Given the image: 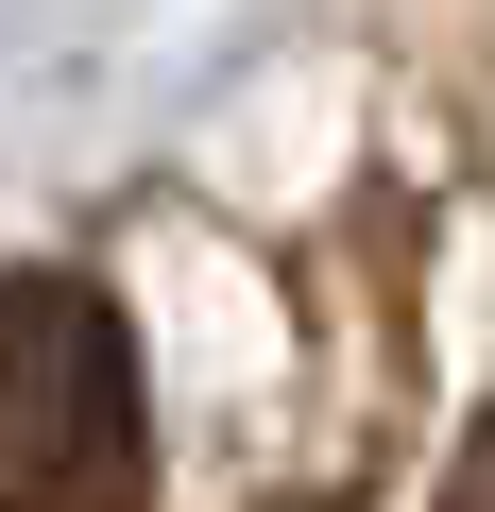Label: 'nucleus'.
Returning a JSON list of instances; mask_svg holds the SVG:
<instances>
[{
    "label": "nucleus",
    "instance_id": "2",
    "mask_svg": "<svg viewBox=\"0 0 495 512\" xmlns=\"http://www.w3.org/2000/svg\"><path fill=\"white\" fill-rule=\"evenodd\" d=\"M444 512H495V427L461 444V478H444Z\"/></svg>",
    "mask_w": 495,
    "mask_h": 512
},
{
    "label": "nucleus",
    "instance_id": "1",
    "mask_svg": "<svg viewBox=\"0 0 495 512\" xmlns=\"http://www.w3.org/2000/svg\"><path fill=\"white\" fill-rule=\"evenodd\" d=\"M137 342L69 274H0V512H137Z\"/></svg>",
    "mask_w": 495,
    "mask_h": 512
}]
</instances>
